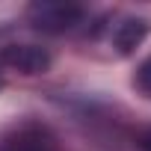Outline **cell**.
<instances>
[{
	"label": "cell",
	"instance_id": "6da1fadb",
	"mask_svg": "<svg viewBox=\"0 0 151 151\" xmlns=\"http://www.w3.org/2000/svg\"><path fill=\"white\" fill-rule=\"evenodd\" d=\"M30 18L39 30L45 33H65L74 24H80L83 18V6L77 3H56V0H45V3H33L30 6Z\"/></svg>",
	"mask_w": 151,
	"mask_h": 151
},
{
	"label": "cell",
	"instance_id": "7a4b0ae2",
	"mask_svg": "<svg viewBox=\"0 0 151 151\" xmlns=\"http://www.w3.org/2000/svg\"><path fill=\"white\" fill-rule=\"evenodd\" d=\"M0 62L18 74H45L50 68V53L39 45H9L0 50Z\"/></svg>",
	"mask_w": 151,
	"mask_h": 151
},
{
	"label": "cell",
	"instance_id": "3957f363",
	"mask_svg": "<svg viewBox=\"0 0 151 151\" xmlns=\"http://www.w3.org/2000/svg\"><path fill=\"white\" fill-rule=\"evenodd\" d=\"M148 33H151V21H148V18H124V21L116 27V33H113V47H116V53H119V56H130V53L145 42Z\"/></svg>",
	"mask_w": 151,
	"mask_h": 151
},
{
	"label": "cell",
	"instance_id": "277c9868",
	"mask_svg": "<svg viewBox=\"0 0 151 151\" xmlns=\"http://www.w3.org/2000/svg\"><path fill=\"white\" fill-rule=\"evenodd\" d=\"M0 151H53V142H50V136L42 127L30 124V127H21L12 136H6Z\"/></svg>",
	"mask_w": 151,
	"mask_h": 151
},
{
	"label": "cell",
	"instance_id": "5b68a950",
	"mask_svg": "<svg viewBox=\"0 0 151 151\" xmlns=\"http://www.w3.org/2000/svg\"><path fill=\"white\" fill-rule=\"evenodd\" d=\"M133 86H136L142 95L151 98V56L142 59V65L136 68V74H133Z\"/></svg>",
	"mask_w": 151,
	"mask_h": 151
}]
</instances>
